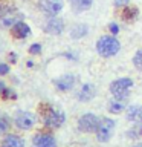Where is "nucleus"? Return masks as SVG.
I'll return each instance as SVG.
<instances>
[{
    "instance_id": "1",
    "label": "nucleus",
    "mask_w": 142,
    "mask_h": 147,
    "mask_svg": "<svg viewBox=\"0 0 142 147\" xmlns=\"http://www.w3.org/2000/svg\"><path fill=\"white\" fill-rule=\"evenodd\" d=\"M119 49H121V43H119V40L115 38L113 35L101 37L98 40V43H96V51H98V54L101 57H105V58L116 55L119 52Z\"/></svg>"
},
{
    "instance_id": "2",
    "label": "nucleus",
    "mask_w": 142,
    "mask_h": 147,
    "mask_svg": "<svg viewBox=\"0 0 142 147\" xmlns=\"http://www.w3.org/2000/svg\"><path fill=\"white\" fill-rule=\"evenodd\" d=\"M64 119H66V117H64L63 110L55 109V107H52V106H48V107L44 109V112H43V123H44V126H48L50 129L61 127Z\"/></svg>"
},
{
    "instance_id": "3",
    "label": "nucleus",
    "mask_w": 142,
    "mask_h": 147,
    "mask_svg": "<svg viewBox=\"0 0 142 147\" xmlns=\"http://www.w3.org/2000/svg\"><path fill=\"white\" fill-rule=\"evenodd\" d=\"M133 86V80L131 78H118L110 84V92L116 100L124 101L130 94V89Z\"/></svg>"
},
{
    "instance_id": "4",
    "label": "nucleus",
    "mask_w": 142,
    "mask_h": 147,
    "mask_svg": "<svg viewBox=\"0 0 142 147\" xmlns=\"http://www.w3.org/2000/svg\"><path fill=\"white\" fill-rule=\"evenodd\" d=\"M99 123L101 119L93 113H86L78 119V129L81 132H86V133H92V132H96L99 127Z\"/></svg>"
},
{
    "instance_id": "5",
    "label": "nucleus",
    "mask_w": 142,
    "mask_h": 147,
    "mask_svg": "<svg viewBox=\"0 0 142 147\" xmlns=\"http://www.w3.org/2000/svg\"><path fill=\"white\" fill-rule=\"evenodd\" d=\"M14 123H15V126L18 129L29 130L35 124V115L31 112H26V110H18L15 113V117H14Z\"/></svg>"
},
{
    "instance_id": "6",
    "label": "nucleus",
    "mask_w": 142,
    "mask_h": 147,
    "mask_svg": "<svg viewBox=\"0 0 142 147\" xmlns=\"http://www.w3.org/2000/svg\"><path fill=\"white\" fill-rule=\"evenodd\" d=\"M115 129V121L112 118H102L99 123V127L96 130V138H98L99 142H105L110 140L112 136V132Z\"/></svg>"
},
{
    "instance_id": "7",
    "label": "nucleus",
    "mask_w": 142,
    "mask_h": 147,
    "mask_svg": "<svg viewBox=\"0 0 142 147\" xmlns=\"http://www.w3.org/2000/svg\"><path fill=\"white\" fill-rule=\"evenodd\" d=\"M32 147H57V141L49 133H37L32 138Z\"/></svg>"
},
{
    "instance_id": "8",
    "label": "nucleus",
    "mask_w": 142,
    "mask_h": 147,
    "mask_svg": "<svg viewBox=\"0 0 142 147\" xmlns=\"http://www.w3.org/2000/svg\"><path fill=\"white\" fill-rule=\"evenodd\" d=\"M54 84L58 90L67 92L75 86V77L70 75V74H66V75H61V77H58L57 80H54Z\"/></svg>"
},
{
    "instance_id": "9",
    "label": "nucleus",
    "mask_w": 142,
    "mask_h": 147,
    "mask_svg": "<svg viewBox=\"0 0 142 147\" xmlns=\"http://www.w3.org/2000/svg\"><path fill=\"white\" fill-rule=\"evenodd\" d=\"M40 5L43 8V11L50 14V16H57L64 6L63 0H40Z\"/></svg>"
},
{
    "instance_id": "10",
    "label": "nucleus",
    "mask_w": 142,
    "mask_h": 147,
    "mask_svg": "<svg viewBox=\"0 0 142 147\" xmlns=\"http://www.w3.org/2000/svg\"><path fill=\"white\" fill-rule=\"evenodd\" d=\"M44 31L50 35H60L64 31V23L60 17H52L44 25Z\"/></svg>"
},
{
    "instance_id": "11",
    "label": "nucleus",
    "mask_w": 142,
    "mask_h": 147,
    "mask_svg": "<svg viewBox=\"0 0 142 147\" xmlns=\"http://www.w3.org/2000/svg\"><path fill=\"white\" fill-rule=\"evenodd\" d=\"M127 119L135 124H142V106H130V107L127 109Z\"/></svg>"
},
{
    "instance_id": "12",
    "label": "nucleus",
    "mask_w": 142,
    "mask_h": 147,
    "mask_svg": "<svg viewBox=\"0 0 142 147\" xmlns=\"http://www.w3.org/2000/svg\"><path fill=\"white\" fill-rule=\"evenodd\" d=\"M95 94H96L95 86L90 84V83H86V84L81 87V90L78 92V100L82 101V103H87V101H90L92 98H93Z\"/></svg>"
},
{
    "instance_id": "13",
    "label": "nucleus",
    "mask_w": 142,
    "mask_h": 147,
    "mask_svg": "<svg viewBox=\"0 0 142 147\" xmlns=\"http://www.w3.org/2000/svg\"><path fill=\"white\" fill-rule=\"evenodd\" d=\"M20 20H21V16H18V14H15V12H5V14L0 16V26L11 28Z\"/></svg>"
},
{
    "instance_id": "14",
    "label": "nucleus",
    "mask_w": 142,
    "mask_h": 147,
    "mask_svg": "<svg viewBox=\"0 0 142 147\" xmlns=\"http://www.w3.org/2000/svg\"><path fill=\"white\" fill-rule=\"evenodd\" d=\"M31 34V28L26 25L25 22H17L15 25L12 26V35L17 37V38H25Z\"/></svg>"
},
{
    "instance_id": "15",
    "label": "nucleus",
    "mask_w": 142,
    "mask_h": 147,
    "mask_svg": "<svg viewBox=\"0 0 142 147\" xmlns=\"http://www.w3.org/2000/svg\"><path fill=\"white\" fill-rule=\"evenodd\" d=\"M2 147H25V140L18 135H6L2 141Z\"/></svg>"
},
{
    "instance_id": "16",
    "label": "nucleus",
    "mask_w": 142,
    "mask_h": 147,
    "mask_svg": "<svg viewBox=\"0 0 142 147\" xmlns=\"http://www.w3.org/2000/svg\"><path fill=\"white\" fill-rule=\"evenodd\" d=\"M92 3H93V0H70V5L75 12H82L90 9Z\"/></svg>"
},
{
    "instance_id": "17",
    "label": "nucleus",
    "mask_w": 142,
    "mask_h": 147,
    "mask_svg": "<svg viewBox=\"0 0 142 147\" xmlns=\"http://www.w3.org/2000/svg\"><path fill=\"white\" fill-rule=\"evenodd\" d=\"M87 34V25H76L72 28L70 31V35L73 38H81V37H84Z\"/></svg>"
},
{
    "instance_id": "18",
    "label": "nucleus",
    "mask_w": 142,
    "mask_h": 147,
    "mask_svg": "<svg viewBox=\"0 0 142 147\" xmlns=\"http://www.w3.org/2000/svg\"><path fill=\"white\" fill-rule=\"evenodd\" d=\"M109 110H110L112 113H119L121 110H124V101L115 98L113 101H110V104H109Z\"/></svg>"
},
{
    "instance_id": "19",
    "label": "nucleus",
    "mask_w": 142,
    "mask_h": 147,
    "mask_svg": "<svg viewBox=\"0 0 142 147\" xmlns=\"http://www.w3.org/2000/svg\"><path fill=\"white\" fill-rule=\"evenodd\" d=\"M0 95H2L3 98H15V94H14L11 89H8L3 81H0Z\"/></svg>"
},
{
    "instance_id": "20",
    "label": "nucleus",
    "mask_w": 142,
    "mask_h": 147,
    "mask_svg": "<svg viewBox=\"0 0 142 147\" xmlns=\"http://www.w3.org/2000/svg\"><path fill=\"white\" fill-rule=\"evenodd\" d=\"M8 129H9V119H8V117H5V115H0V135L6 133Z\"/></svg>"
},
{
    "instance_id": "21",
    "label": "nucleus",
    "mask_w": 142,
    "mask_h": 147,
    "mask_svg": "<svg viewBox=\"0 0 142 147\" xmlns=\"http://www.w3.org/2000/svg\"><path fill=\"white\" fill-rule=\"evenodd\" d=\"M133 64H135V67L137 71H142V49H139L135 54V57H133Z\"/></svg>"
},
{
    "instance_id": "22",
    "label": "nucleus",
    "mask_w": 142,
    "mask_h": 147,
    "mask_svg": "<svg viewBox=\"0 0 142 147\" xmlns=\"http://www.w3.org/2000/svg\"><path fill=\"white\" fill-rule=\"evenodd\" d=\"M29 52H32V54H40V52H41V45L34 43V45L29 48Z\"/></svg>"
},
{
    "instance_id": "23",
    "label": "nucleus",
    "mask_w": 142,
    "mask_h": 147,
    "mask_svg": "<svg viewBox=\"0 0 142 147\" xmlns=\"http://www.w3.org/2000/svg\"><path fill=\"white\" fill-rule=\"evenodd\" d=\"M9 72V66L6 63H0V75H6Z\"/></svg>"
},
{
    "instance_id": "24",
    "label": "nucleus",
    "mask_w": 142,
    "mask_h": 147,
    "mask_svg": "<svg viewBox=\"0 0 142 147\" xmlns=\"http://www.w3.org/2000/svg\"><path fill=\"white\" fill-rule=\"evenodd\" d=\"M110 31H112V34H118L119 32V26L116 25V23H110Z\"/></svg>"
},
{
    "instance_id": "25",
    "label": "nucleus",
    "mask_w": 142,
    "mask_h": 147,
    "mask_svg": "<svg viewBox=\"0 0 142 147\" xmlns=\"http://www.w3.org/2000/svg\"><path fill=\"white\" fill-rule=\"evenodd\" d=\"M130 0H115V5L116 6H124V5H127Z\"/></svg>"
},
{
    "instance_id": "26",
    "label": "nucleus",
    "mask_w": 142,
    "mask_h": 147,
    "mask_svg": "<svg viewBox=\"0 0 142 147\" xmlns=\"http://www.w3.org/2000/svg\"><path fill=\"white\" fill-rule=\"evenodd\" d=\"M135 147H142V141H141V142H137V144H136Z\"/></svg>"
}]
</instances>
